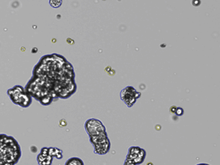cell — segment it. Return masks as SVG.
I'll return each mask as SVG.
<instances>
[{"label": "cell", "instance_id": "1", "mask_svg": "<svg viewBox=\"0 0 220 165\" xmlns=\"http://www.w3.org/2000/svg\"><path fill=\"white\" fill-rule=\"evenodd\" d=\"M32 75L41 78L58 99L69 98L77 91L74 68L62 56L54 54L43 56Z\"/></svg>", "mask_w": 220, "mask_h": 165}, {"label": "cell", "instance_id": "2", "mask_svg": "<svg viewBox=\"0 0 220 165\" xmlns=\"http://www.w3.org/2000/svg\"><path fill=\"white\" fill-rule=\"evenodd\" d=\"M22 157V149L13 136L0 134V165H15Z\"/></svg>", "mask_w": 220, "mask_h": 165}, {"label": "cell", "instance_id": "3", "mask_svg": "<svg viewBox=\"0 0 220 165\" xmlns=\"http://www.w3.org/2000/svg\"><path fill=\"white\" fill-rule=\"evenodd\" d=\"M7 94L14 104L26 109L31 105L32 97L26 91L25 87L21 85H15L7 90Z\"/></svg>", "mask_w": 220, "mask_h": 165}, {"label": "cell", "instance_id": "4", "mask_svg": "<svg viewBox=\"0 0 220 165\" xmlns=\"http://www.w3.org/2000/svg\"><path fill=\"white\" fill-rule=\"evenodd\" d=\"M89 141L94 147V153L97 155H105L111 150V143L108 137L107 133L89 137Z\"/></svg>", "mask_w": 220, "mask_h": 165}, {"label": "cell", "instance_id": "5", "mask_svg": "<svg viewBox=\"0 0 220 165\" xmlns=\"http://www.w3.org/2000/svg\"><path fill=\"white\" fill-rule=\"evenodd\" d=\"M84 128L88 137L107 134V129L103 123L96 118H91L85 121Z\"/></svg>", "mask_w": 220, "mask_h": 165}, {"label": "cell", "instance_id": "6", "mask_svg": "<svg viewBox=\"0 0 220 165\" xmlns=\"http://www.w3.org/2000/svg\"><path fill=\"white\" fill-rule=\"evenodd\" d=\"M141 94L131 86H128L120 92V99L129 108L134 105L136 101L141 97Z\"/></svg>", "mask_w": 220, "mask_h": 165}, {"label": "cell", "instance_id": "7", "mask_svg": "<svg viewBox=\"0 0 220 165\" xmlns=\"http://www.w3.org/2000/svg\"><path fill=\"white\" fill-rule=\"evenodd\" d=\"M146 156L147 152L145 151V149L139 146H132L128 150L126 158L130 159L134 162L136 164L139 165L145 161Z\"/></svg>", "mask_w": 220, "mask_h": 165}, {"label": "cell", "instance_id": "8", "mask_svg": "<svg viewBox=\"0 0 220 165\" xmlns=\"http://www.w3.org/2000/svg\"><path fill=\"white\" fill-rule=\"evenodd\" d=\"M36 159L39 165H51L53 161V157L49 155L48 148L43 147L41 149L40 153L38 155Z\"/></svg>", "mask_w": 220, "mask_h": 165}, {"label": "cell", "instance_id": "9", "mask_svg": "<svg viewBox=\"0 0 220 165\" xmlns=\"http://www.w3.org/2000/svg\"><path fill=\"white\" fill-rule=\"evenodd\" d=\"M48 152L50 156L53 158H56L60 160L63 157V152L62 150L56 147H49Z\"/></svg>", "mask_w": 220, "mask_h": 165}, {"label": "cell", "instance_id": "10", "mask_svg": "<svg viewBox=\"0 0 220 165\" xmlns=\"http://www.w3.org/2000/svg\"><path fill=\"white\" fill-rule=\"evenodd\" d=\"M64 165H85V164L81 159L78 157H72L68 159Z\"/></svg>", "mask_w": 220, "mask_h": 165}, {"label": "cell", "instance_id": "11", "mask_svg": "<svg viewBox=\"0 0 220 165\" xmlns=\"http://www.w3.org/2000/svg\"><path fill=\"white\" fill-rule=\"evenodd\" d=\"M63 1L62 0H49V5L50 7L54 8H59L62 5Z\"/></svg>", "mask_w": 220, "mask_h": 165}, {"label": "cell", "instance_id": "12", "mask_svg": "<svg viewBox=\"0 0 220 165\" xmlns=\"http://www.w3.org/2000/svg\"><path fill=\"white\" fill-rule=\"evenodd\" d=\"M174 113L178 116H181L184 114V110L181 107H177Z\"/></svg>", "mask_w": 220, "mask_h": 165}, {"label": "cell", "instance_id": "13", "mask_svg": "<svg viewBox=\"0 0 220 165\" xmlns=\"http://www.w3.org/2000/svg\"><path fill=\"white\" fill-rule=\"evenodd\" d=\"M123 165H137V164H136L132 160L130 159L125 158V160L124 161Z\"/></svg>", "mask_w": 220, "mask_h": 165}, {"label": "cell", "instance_id": "14", "mask_svg": "<svg viewBox=\"0 0 220 165\" xmlns=\"http://www.w3.org/2000/svg\"><path fill=\"white\" fill-rule=\"evenodd\" d=\"M176 107H175V108H174V109H173V108H172V107L171 108V109H170V111H171V112L172 113H175V111H176Z\"/></svg>", "mask_w": 220, "mask_h": 165}, {"label": "cell", "instance_id": "15", "mask_svg": "<svg viewBox=\"0 0 220 165\" xmlns=\"http://www.w3.org/2000/svg\"><path fill=\"white\" fill-rule=\"evenodd\" d=\"M196 165H210L209 164H207V163H198V164H196Z\"/></svg>", "mask_w": 220, "mask_h": 165}]
</instances>
